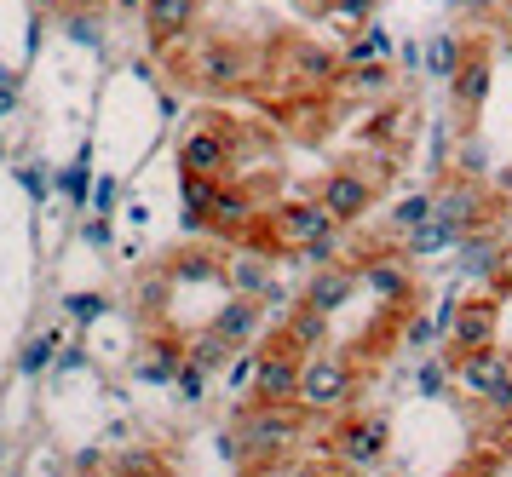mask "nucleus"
<instances>
[{"label": "nucleus", "instance_id": "c756f323", "mask_svg": "<svg viewBox=\"0 0 512 477\" xmlns=\"http://www.w3.org/2000/svg\"><path fill=\"white\" fill-rule=\"evenodd\" d=\"M328 18H334V29H346V35H363L369 18H374V6H369V0H334V6H328Z\"/></svg>", "mask_w": 512, "mask_h": 477}, {"label": "nucleus", "instance_id": "72a5a7b5", "mask_svg": "<svg viewBox=\"0 0 512 477\" xmlns=\"http://www.w3.org/2000/svg\"><path fill=\"white\" fill-rule=\"evenodd\" d=\"M455 380V363H420V374H415V391L420 397H443V386Z\"/></svg>", "mask_w": 512, "mask_h": 477}, {"label": "nucleus", "instance_id": "393cba45", "mask_svg": "<svg viewBox=\"0 0 512 477\" xmlns=\"http://www.w3.org/2000/svg\"><path fill=\"white\" fill-rule=\"evenodd\" d=\"M236 351H242V345L219 340L213 328H208V334H202V340H190V345H185V357H190V363H202V368H208V374H213V368H225V363H231V357H236Z\"/></svg>", "mask_w": 512, "mask_h": 477}, {"label": "nucleus", "instance_id": "c03bdc74", "mask_svg": "<svg viewBox=\"0 0 512 477\" xmlns=\"http://www.w3.org/2000/svg\"><path fill=\"white\" fill-rule=\"evenodd\" d=\"M70 35H75V41H87V46H98V29L87 18H70Z\"/></svg>", "mask_w": 512, "mask_h": 477}, {"label": "nucleus", "instance_id": "ddd939ff", "mask_svg": "<svg viewBox=\"0 0 512 477\" xmlns=\"http://www.w3.org/2000/svg\"><path fill=\"white\" fill-rule=\"evenodd\" d=\"M196 81H208V87H236L242 75H248V58L236 52V46H208V52H196Z\"/></svg>", "mask_w": 512, "mask_h": 477}, {"label": "nucleus", "instance_id": "b1692460", "mask_svg": "<svg viewBox=\"0 0 512 477\" xmlns=\"http://www.w3.org/2000/svg\"><path fill=\"white\" fill-rule=\"evenodd\" d=\"M47 368H58V334H35V340L18 351V374H47Z\"/></svg>", "mask_w": 512, "mask_h": 477}, {"label": "nucleus", "instance_id": "f03ea898", "mask_svg": "<svg viewBox=\"0 0 512 477\" xmlns=\"http://www.w3.org/2000/svg\"><path fill=\"white\" fill-rule=\"evenodd\" d=\"M449 363H455V380L478 403H489L495 414H512V357H501L495 345H484V351H461Z\"/></svg>", "mask_w": 512, "mask_h": 477}, {"label": "nucleus", "instance_id": "4468645a", "mask_svg": "<svg viewBox=\"0 0 512 477\" xmlns=\"http://www.w3.org/2000/svg\"><path fill=\"white\" fill-rule=\"evenodd\" d=\"M213 334H219V340H231V345H248L259 334V305L248 294L225 299V311L213 317Z\"/></svg>", "mask_w": 512, "mask_h": 477}, {"label": "nucleus", "instance_id": "a878e982", "mask_svg": "<svg viewBox=\"0 0 512 477\" xmlns=\"http://www.w3.org/2000/svg\"><path fill=\"white\" fill-rule=\"evenodd\" d=\"M386 52H392V35L380 29V23H369L357 41H351V52H346V64H386Z\"/></svg>", "mask_w": 512, "mask_h": 477}, {"label": "nucleus", "instance_id": "58836bf2", "mask_svg": "<svg viewBox=\"0 0 512 477\" xmlns=\"http://www.w3.org/2000/svg\"><path fill=\"white\" fill-rule=\"evenodd\" d=\"M116 196H121L116 179H98L93 184V213H116Z\"/></svg>", "mask_w": 512, "mask_h": 477}, {"label": "nucleus", "instance_id": "bb28decb", "mask_svg": "<svg viewBox=\"0 0 512 477\" xmlns=\"http://www.w3.org/2000/svg\"><path fill=\"white\" fill-rule=\"evenodd\" d=\"M455 69H461V41H455V35H438V41L426 46V75L455 81Z\"/></svg>", "mask_w": 512, "mask_h": 477}, {"label": "nucleus", "instance_id": "0eeeda50", "mask_svg": "<svg viewBox=\"0 0 512 477\" xmlns=\"http://www.w3.org/2000/svg\"><path fill=\"white\" fill-rule=\"evenodd\" d=\"M317 196H323V207L340 219V225H357V219L374 207V179H363L357 167H346V173H328V184L317 190Z\"/></svg>", "mask_w": 512, "mask_h": 477}, {"label": "nucleus", "instance_id": "7c9ffc66", "mask_svg": "<svg viewBox=\"0 0 512 477\" xmlns=\"http://www.w3.org/2000/svg\"><path fill=\"white\" fill-rule=\"evenodd\" d=\"M173 397H179V403H202V397H208V368L185 357V368L173 374Z\"/></svg>", "mask_w": 512, "mask_h": 477}, {"label": "nucleus", "instance_id": "f257e3e1", "mask_svg": "<svg viewBox=\"0 0 512 477\" xmlns=\"http://www.w3.org/2000/svg\"><path fill=\"white\" fill-rule=\"evenodd\" d=\"M305 403H259L242 414V437H248V466H265V460H277L305 426Z\"/></svg>", "mask_w": 512, "mask_h": 477}, {"label": "nucleus", "instance_id": "4be33fe9", "mask_svg": "<svg viewBox=\"0 0 512 477\" xmlns=\"http://www.w3.org/2000/svg\"><path fill=\"white\" fill-rule=\"evenodd\" d=\"M248 207H254V202H248V190H225V184H219V196H213V213H208V219H213L219 230H242L248 219H254Z\"/></svg>", "mask_w": 512, "mask_h": 477}, {"label": "nucleus", "instance_id": "412c9836", "mask_svg": "<svg viewBox=\"0 0 512 477\" xmlns=\"http://www.w3.org/2000/svg\"><path fill=\"white\" fill-rule=\"evenodd\" d=\"M87 184H93V156L81 150V156H75L70 167L58 173V179H52V190H58V196H64L70 207H87Z\"/></svg>", "mask_w": 512, "mask_h": 477}, {"label": "nucleus", "instance_id": "7ed1b4c3", "mask_svg": "<svg viewBox=\"0 0 512 477\" xmlns=\"http://www.w3.org/2000/svg\"><path fill=\"white\" fill-rule=\"evenodd\" d=\"M351 391H357V368L346 357H334V351H311V363H300V403L311 414L317 409H340Z\"/></svg>", "mask_w": 512, "mask_h": 477}, {"label": "nucleus", "instance_id": "f3484780", "mask_svg": "<svg viewBox=\"0 0 512 477\" xmlns=\"http://www.w3.org/2000/svg\"><path fill=\"white\" fill-rule=\"evenodd\" d=\"M317 345H328V311L300 305V311L288 317V351H317Z\"/></svg>", "mask_w": 512, "mask_h": 477}, {"label": "nucleus", "instance_id": "37998d69", "mask_svg": "<svg viewBox=\"0 0 512 477\" xmlns=\"http://www.w3.org/2000/svg\"><path fill=\"white\" fill-rule=\"evenodd\" d=\"M81 363H87V351H75V345L70 351H58V374H75Z\"/></svg>", "mask_w": 512, "mask_h": 477}, {"label": "nucleus", "instance_id": "603ef678", "mask_svg": "<svg viewBox=\"0 0 512 477\" xmlns=\"http://www.w3.org/2000/svg\"><path fill=\"white\" fill-rule=\"evenodd\" d=\"M0 455H6V443H0Z\"/></svg>", "mask_w": 512, "mask_h": 477}, {"label": "nucleus", "instance_id": "de8ad7c7", "mask_svg": "<svg viewBox=\"0 0 512 477\" xmlns=\"http://www.w3.org/2000/svg\"><path fill=\"white\" fill-rule=\"evenodd\" d=\"M12 104H18V92H12V81H6V87H0V115L12 110Z\"/></svg>", "mask_w": 512, "mask_h": 477}, {"label": "nucleus", "instance_id": "79ce46f5", "mask_svg": "<svg viewBox=\"0 0 512 477\" xmlns=\"http://www.w3.org/2000/svg\"><path fill=\"white\" fill-rule=\"evenodd\" d=\"M461 173H466V179H478V173H484V150H478V144H466V156H461Z\"/></svg>", "mask_w": 512, "mask_h": 477}, {"label": "nucleus", "instance_id": "9d476101", "mask_svg": "<svg viewBox=\"0 0 512 477\" xmlns=\"http://www.w3.org/2000/svg\"><path fill=\"white\" fill-rule=\"evenodd\" d=\"M231 161L236 156H231V138L225 133H190L179 144V173H208V179H219Z\"/></svg>", "mask_w": 512, "mask_h": 477}, {"label": "nucleus", "instance_id": "39448f33", "mask_svg": "<svg viewBox=\"0 0 512 477\" xmlns=\"http://www.w3.org/2000/svg\"><path fill=\"white\" fill-rule=\"evenodd\" d=\"M254 397H259V403H300V357H294L288 345H277V351H259Z\"/></svg>", "mask_w": 512, "mask_h": 477}, {"label": "nucleus", "instance_id": "f8f14e48", "mask_svg": "<svg viewBox=\"0 0 512 477\" xmlns=\"http://www.w3.org/2000/svg\"><path fill=\"white\" fill-rule=\"evenodd\" d=\"M196 12H202V0H150V6H144V23H150V35L167 46L196 23Z\"/></svg>", "mask_w": 512, "mask_h": 477}, {"label": "nucleus", "instance_id": "f704fd0d", "mask_svg": "<svg viewBox=\"0 0 512 477\" xmlns=\"http://www.w3.org/2000/svg\"><path fill=\"white\" fill-rule=\"evenodd\" d=\"M173 276H179V282H202V276H225V265L208 259V253H185V259L173 265Z\"/></svg>", "mask_w": 512, "mask_h": 477}, {"label": "nucleus", "instance_id": "aec40b11", "mask_svg": "<svg viewBox=\"0 0 512 477\" xmlns=\"http://www.w3.org/2000/svg\"><path fill=\"white\" fill-rule=\"evenodd\" d=\"M455 271H461V276H495V271H501V248H495L489 236L472 230V236L461 242V265H455Z\"/></svg>", "mask_w": 512, "mask_h": 477}, {"label": "nucleus", "instance_id": "6e6552de", "mask_svg": "<svg viewBox=\"0 0 512 477\" xmlns=\"http://www.w3.org/2000/svg\"><path fill=\"white\" fill-rule=\"evenodd\" d=\"M432 219H443L449 230H461V236H472V230H484V219H489V207H484V190L472 179H455L449 190L438 196V213Z\"/></svg>", "mask_w": 512, "mask_h": 477}, {"label": "nucleus", "instance_id": "dca6fc26", "mask_svg": "<svg viewBox=\"0 0 512 477\" xmlns=\"http://www.w3.org/2000/svg\"><path fill=\"white\" fill-rule=\"evenodd\" d=\"M449 87H455V110H478L489 98V58H466Z\"/></svg>", "mask_w": 512, "mask_h": 477}, {"label": "nucleus", "instance_id": "49530a36", "mask_svg": "<svg viewBox=\"0 0 512 477\" xmlns=\"http://www.w3.org/2000/svg\"><path fill=\"white\" fill-rule=\"evenodd\" d=\"M489 472H495V460H478V466H466L461 477H489Z\"/></svg>", "mask_w": 512, "mask_h": 477}, {"label": "nucleus", "instance_id": "09e8293b", "mask_svg": "<svg viewBox=\"0 0 512 477\" xmlns=\"http://www.w3.org/2000/svg\"><path fill=\"white\" fill-rule=\"evenodd\" d=\"M35 6H41V12H64V0H35Z\"/></svg>", "mask_w": 512, "mask_h": 477}, {"label": "nucleus", "instance_id": "e433bc0d", "mask_svg": "<svg viewBox=\"0 0 512 477\" xmlns=\"http://www.w3.org/2000/svg\"><path fill=\"white\" fill-rule=\"evenodd\" d=\"M397 115H403V110H374V121L363 127V138H369V144H386V138H397V127H403Z\"/></svg>", "mask_w": 512, "mask_h": 477}, {"label": "nucleus", "instance_id": "3c124183", "mask_svg": "<svg viewBox=\"0 0 512 477\" xmlns=\"http://www.w3.org/2000/svg\"><path fill=\"white\" fill-rule=\"evenodd\" d=\"M0 161H6V144H0Z\"/></svg>", "mask_w": 512, "mask_h": 477}, {"label": "nucleus", "instance_id": "8fccbe9b", "mask_svg": "<svg viewBox=\"0 0 512 477\" xmlns=\"http://www.w3.org/2000/svg\"><path fill=\"white\" fill-rule=\"evenodd\" d=\"M507 35H512V0H507Z\"/></svg>", "mask_w": 512, "mask_h": 477}, {"label": "nucleus", "instance_id": "4c0bfd02", "mask_svg": "<svg viewBox=\"0 0 512 477\" xmlns=\"http://www.w3.org/2000/svg\"><path fill=\"white\" fill-rule=\"evenodd\" d=\"M432 340H443V328L438 322H426V317H415L409 328H403V345H409V351H426Z\"/></svg>", "mask_w": 512, "mask_h": 477}, {"label": "nucleus", "instance_id": "473e14b6", "mask_svg": "<svg viewBox=\"0 0 512 477\" xmlns=\"http://www.w3.org/2000/svg\"><path fill=\"white\" fill-rule=\"evenodd\" d=\"M351 75H346V87L351 92H386L392 87V69L386 64H346Z\"/></svg>", "mask_w": 512, "mask_h": 477}, {"label": "nucleus", "instance_id": "423d86ee", "mask_svg": "<svg viewBox=\"0 0 512 477\" xmlns=\"http://www.w3.org/2000/svg\"><path fill=\"white\" fill-rule=\"evenodd\" d=\"M340 219L323 207V196L317 202H288L271 213V242H288V248H305L311 236H323V230H334Z\"/></svg>", "mask_w": 512, "mask_h": 477}, {"label": "nucleus", "instance_id": "6ab92c4d", "mask_svg": "<svg viewBox=\"0 0 512 477\" xmlns=\"http://www.w3.org/2000/svg\"><path fill=\"white\" fill-rule=\"evenodd\" d=\"M363 282H369L380 299H415L409 271H403V265H386V259H363Z\"/></svg>", "mask_w": 512, "mask_h": 477}, {"label": "nucleus", "instance_id": "c9c22d12", "mask_svg": "<svg viewBox=\"0 0 512 477\" xmlns=\"http://www.w3.org/2000/svg\"><path fill=\"white\" fill-rule=\"evenodd\" d=\"M64 311H70L75 322H98V317H110V299L104 294H70L64 299Z\"/></svg>", "mask_w": 512, "mask_h": 477}, {"label": "nucleus", "instance_id": "cd10ccee", "mask_svg": "<svg viewBox=\"0 0 512 477\" xmlns=\"http://www.w3.org/2000/svg\"><path fill=\"white\" fill-rule=\"evenodd\" d=\"M432 213H438V196H409L403 207H392V230H420V225H432Z\"/></svg>", "mask_w": 512, "mask_h": 477}, {"label": "nucleus", "instance_id": "c85d7f7f", "mask_svg": "<svg viewBox=\"0 0 512 477\" xmlns=\"http://www.w3.org/2000/svg\"><path fill=\"white\" fill-rule=\"evenodd\" d=\"M334 69L340 64H334L328 52H317V46H294V75H300V81H317V87H323Z\"/></svg>", "mask_w": 512, "mask_h": 477}, {"label": "nucleus", "instance_id": "a211bd4d", "mask_svg": "<svg viewBox=\"0 0 512 477\" xmlns=\"http://www.w3.org/2000/svg\"><path fill=\"white\" fill-rule=\"evenodd\" d=\"M466 236L461 230H449L443 219H432V225H420L403 236V259H426V253H438V248H461Z\"/></svg>", "mask_w": 512, "mask_h": 477}, {"label": "nucleus", "instance_id": "20e7f679", "mask_svg": "<svg viewBox=\"0 0 512 477\" xmlns=\"http://www.w3.org/2000/svg\"><path fill=\"white\" fill-rule=\"evenodd\" d=\"M495 322H501V305H495V299H461V311H455V322H449V334H443V345H449V357H461V351H484V345H495Z\"/></svg>", "mask_w": 512, "mask_h": 477}, {"label": "nucleus", "instance_id": "a18cd8bd", "mask_svg": "<svg viewBox=\"0 0 512 477\" xmlns=\"http://www.w3.org/2000/svg\"><path fill=\"white\" fill-rule=\"evenodd\" d=\"M495 288H501V294H512V248L501 253V271H495Z\"/></svg>", "mask_w": 512, "mask_h": 477}, {"label": "nucleus", "instance_id": "9b49d317", "mask_svg": "<svg viewBox=\"0 0 512 477\" xmlns=\"http://www.w3.org/2000/svg\"><path fill=\"white\" fill-rule=\"evenodd\" d=\"M380 455H386V420H380V414L351 420L346 432H340V460H346V466H374Z\"/></svg>", "mask_w": 512, "mask_h": 477}, {"label": "nucleus", "instance_id": "1a4fd4ad", "mask_svg": "<svg viewBox=\"0 0 512 477\" xmlns=\"http://www.w3.org/2000/svg\"><path fill=\"white\" fill-rule=\"evenodd\" d=\"M225 282H231L236 294L248 299H282L277 276H271V253H231V265H225Z\"/></svg>", "mask_w": 512, "mask_h": 477}, {"label": "nucleus", "instance_id": "a19ab883", "mask_svg": "<svg viewBox=\"0 0 512 477\" xmlns=\"http://www.w3.org/2000/svg\"><path fill=\"white\" fill-rule=\"evenodd\" d=\"M18 184H24L29 196H47V190H52L47 173H35V167H18Z\"/></svg>", "mask_w": 512, "mask_h": 477}, {"label": "nucleus", "instance_id": "2f4dec72", "mask_svg": "<svg viewBox=\"0 0 512 477\" xmlns=\"http://www.w3.org/2000/svg\"><path fill=\"white\" fill-rule=\"evenodd\" d=\"M305 259V265H317V271H328V265H334V259H340V225L334 230H323V236H311V242H305V248H294Z\"/></svg>", "mask_w": 512, "mask_h": 477}, {"label": "nucleus", "instance_id": "ea45409f", "mask_svg": "<svg viewBox=\"0 0 512 477\" xmlns=\"http://www.w3.org/2000/svg\"><path fill=\"white\" fill-rule=\"evenodd\" d=\"M81 236H87L93 248H110V213H93V219L81 225Z\"/></svg>", "mask_w": 512, "mask_h": 477}, {"label": "nucleus", "instance_id": "2eb2a0df", "mask_svg": "<svg viewBox=\"0 0 512 477\" xmlns=\"http://www.w3.org/2000/svg\"><path fill=\"white\" fill-rule=\"evenodd\" d=\"M357 276H363V271H340V265L317 271V282H311L305 305H317V311H340V305H346V294L357 288Z\"/></svg>", "mask_w": 512, "mask_h": 477}, {"label": "nucleus", "instance_id": "5701e85b", "mask_svg": "<svg viewBox=\"0 0 512 477\" xmlns=\"http://www.w3.org/2000/svg\"><path fill=\"white\" fill-rule=\"evenodd\" d=\"M213 196H219V179H208V173H179V202H185V213H202V219H208Z\"/></svg>", "mask_w": 512, "mask_h": 477}]
</instances>
